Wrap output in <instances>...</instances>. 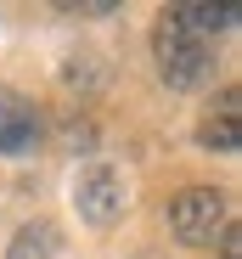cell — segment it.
<instances>
[{
	"label": "cell",
	"instance_id": "8",
	"mask_svg": "<svg viewBox=\"0 0 242 259\" xmlns=\"http://www.w3.org/2000/svg\"><path fill=\"white\" fill-rule=\"evenodd\" d=\"M220 259H242V231H236V226L220 231Z\"/></svg>",
	"mask_w": 242,
	"mask_h": 259
},
{
	"label": "cell",
	"instance_id": "3",
	"mask_svg": "<svg viewBox=\"0 0 242 259\" xmlns=\"http://www.w3.org/2000/svg\"><path fill=\"white\" fill-rule=\"evenodd\" d=\"M73 203H79V214H85L90 226H113L118 214H124V181H118V169H113V163H90V169H79V181H73Z\"/></svg>",
	"mask_w": 242,
	"mask_h": 259
},
{
	"label": "cell",
	"instance_id": "2",
	"mask_svg": "<svg viewBox=\"0 0 242 259\" xmlns=\"http://www.w3.org/2000/svg\"><path fill=\"white\" fill-rule=\"evenodd\" d=\"M231 226V203L214 192V186H186L175 203H169V231L186 242V248H203L214 242V231Z\"/></svg>",
	"mask_w": 242,
	"mask_h": 259
},
{
	"label": "cell",
	"instance_id": "1",
	"mask_svg": "<svg viewBox=\"0 0 242 259\" xmlns=\"http://www.w3.org/2000/svg\"><path fill=\"white\" fill-rule=\"evenodd\" d=\"M152 57H158V73H164L169 91H197V84L209 79V39H197L191 28H180L169 12L152 28Z\"/></svg>",
	"mask_w": 242,
	"mask_h": 259
},
{
	"label": "cell",
	"instance_id": "6",
	"mask_svg": "<svg viewBox=\"0 0 242 259\" xmlns=\"http://www.w3.org/2000/svg\"><path fill=\"white\" fill-rule=\"evenodd\" d=\"M57 226H45V220H34V226H23L17 237H12V248H6V259H57Z\"/></svg>",
	"mask_w": 242,
	"mask_h": 259
},
{
	"label": "cell",
	"instance_id": "5",
	"mask_svg": "<svg viewBox=\"0 0 242 259\" xmlns=\"http://www.w3.org/2000/svg\"><path fill=\"white\" fill-rule=\"evenodd\" d=\"M169 17H175L180 28H191L197 39H209V34H220V28L236 23V6H197V0H186V6H175Z\"/></svg>",
	"mask_w": 242,
	"mask_h": 259
},
{
	"label": "cell",
	"instance_id": "4",
	"mask_svg": "<svg viewBox=\"0 0 242 259\" xmlns=\"http://www.w3.org/2000/svg\"><path fill=\"white\" fill-rule=\"evenodd\" d=\"M34 141H39V107L17 91H0V152L23 158L34 152Z\"/></svg>",
	"mask_w": 242,
	"mask_h": 259
},
{
	"label": "cell",
	"instance_id": "7",
	"mask_svg": "<svg viewBox=\"0 0 242 259\" xmlns=\"http://www.w3.org/2000/svg\"><path fill=\"white\" fill-rule=\"evenodd\" d=\"M197 141H203L209 152H236V147H242V118H231V113H214L203 130H197Z\"/></svg>",
	"mask_w": 242,
	"mask_h": 259
}]
</instances>
